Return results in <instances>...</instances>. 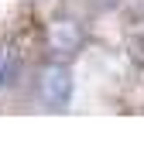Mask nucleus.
<instances>
[{"mask_svg": "<svg viewBox=\"0 0 144 147\" xmlns=\"http://www.w3.org/2000/svg\"><path fill=\"white\" fill-rule=\"evenodd\" d=\"M127 55H130V62H134L137 69H144V31H134V34H130Z\"/></svg>", "mask_w": 144, "mask_h": 147, "instance_id": "7ed1b4c3", "label": "nucleus"}, {"mask_svg": "<svg viewBox=\"0 0 144 147\" xmlns=\"http://www.w3.org/2000/svg\"><path fill=\"white\" fill-rule=\"evenodd\" d=\"M89 3V10H96V14H110V10H117L124 0H86Z\"/></svg>", "mask_w": 144, "mask_h": 147, "instance_id": "20e7f679", "label": "nucleus"}, {"mask_svg": "<svg viewBox=\"0 0 144 147\" xmlns=\"http://www.w3.org/2000/svg\"><path fill=\"white\" fill-rule=\"evenodd\" d=\"M82 48H86V31H82L79 21L58 17V21L48 28V51H52L55 62H65V65H69Z\"/></svg>", "mask_w": 144, "mask_h": 147, "instance_id": "f257e3e1", "label": "nucleus"}, {"mask_svg": "<svg viewBox=\"0 0 144 147\" xmlns=\"http://www.w3.org/2000/svg\"><path fill=\"white\" fill-rule=\"evenodd\" d=\"M41 92H45V99H48V106H55V110H65L72 103V72L65 62H55L45 79H41Z\"/></svg>", "mask_w": 144, "mask_h": 147, "instance_id": "f03ea898", "label": "nucleus"}]
</instances>
